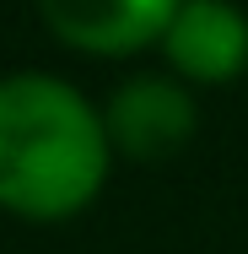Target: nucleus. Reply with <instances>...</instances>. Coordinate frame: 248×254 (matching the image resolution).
I'll use <instances>...</instances> for the list:
<instances>
[{
	"mask_svg": "<svg viewBox=\"0 0 248 254\" xmlns=\"http://www.w3.org/2000/svg\"><path fill=\"white\" fill-rule=\"evenodd\" d=\"M167 70L189 87H227L248 70V11L232 0H184L162 33Z\"/></svg>",
	"mask_w": 248,
	"mask_h": 254,
	"instance_id": "obj_4",
	"label": "nucleus"
},
{
	"mask_svg": "<svg viewBox=\"0 0 248 254\" xmlns=\"http://www.w3.org/2000/svg\"><path fill=\"white\" fill-rule=\"evenodd\" d=\"M33 5L65 49L92 60H135L146 49H162V33L184 0H33Z\"/></svg>",
	"mask_w": 248,
	"mask_h": 254,
	"instance_id": "obj_3",
	"label": "nucleus"
},
{
	"mask_svg": "<svg viewBox=\"0 0 248 254\" xmlns=\"http://www.w3.org/2000/svg\"><path fill=\"white\" fill-rule=\"evenodd\" d=\"M102 125L119 157L162 162V157L184 152L199 130L195 87L178 81L173 70H141L113 87V98L102 103Z\"/></svg>",
	"mask_w": 248,
	"mask_h": 254,
	"instance_id": "obj_2",
	"label": "nucleus"
},
{
	"mask_svg": "<svg viewBox=\"0 0 248 254\" xmlns=\"http://www.w3.org/2000/svg\"><path fill=\"white\" fill-rule=\"evenodd\" d=\"M102 108L54 70L0 76V211L22 222H70L113 173Z\"/></svg>",
	"mask_w": 248,
	"mask_h": 254,
	"instance_id": "obj_1",
	"label": "nucleus"
}]
</instances>
